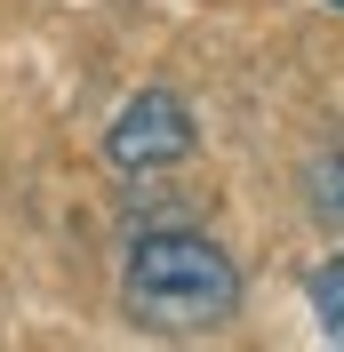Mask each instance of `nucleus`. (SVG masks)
Masks as SVG:
<instances>
[{"label": "nucleus", "instance_id": "5", "mask_svg": "<svg viewBox=\"0 0 344 352\" xmlns=\"http://www.w3.org/2000/svg\"><path fill=\"white\" fill-rule=\"evenodd\" d=\"M328 8H336V16H344V0H328Z\"/></svg>", "mask_w": 344, "mask_h": 352}, {"label": "nucleus", "instance_id": "1", "mask_svg": "<svg viewBox=\"0 0 344 352\" xmlns=\"http://www.w3.org/2000/svg\"><path fill=\"white\" fill-rule=\"evenodd\" d=\"M240 305H248V280H240L233 248L216 232H200L193 217L129 232V248H120V312H129V329L184 344V336L233 329Z\"/></svg>", "mask_w": 344, "mask_h": 352}, {"label": "nucleus", "instance_id": "3", "mask_svg": "<svg viewBox=\"0 0 344 352\" xmlns=\"http://www.w3.org/2000/svg\"><path fill=\"white\" fill-rule=\"evenodd\" d=\"M297 192H304V217L321 232H344V153H312L304 176H297Z\"/></svg>", "mask_w": 344, "mask_h": 352}, {"label": "nucleus", "instance_id": "4", "mask_svg": "<svg viewBox=\"0 0 344 352\" xmlns=\"http://www.w3.org/2000/svg\"><path fill=\"white\" fill-rule=\"evenodd\" d=\"M304 305H312V329H321V344L344 352V248L336 256H321L312 272H304Z\"/></svg>", "mask_w": 344, "mask_h": 352}, {"label": "nucleus", "instance_id": "2", "mask_svg": "<svg viewBox=\"0 0 344 352\" xmlns=\"http://www.w3.org/2000/svg\"><path fill=\"white\" fill-rule=\"evenodd\" d=\"M200 153V112L184 104V88H136L129 104L112 112L105 129V168L129 176V184H144V176H176L184 160Z\"/></svg>", "mask_w": 344, "mask_h": 352}]
</instances>
